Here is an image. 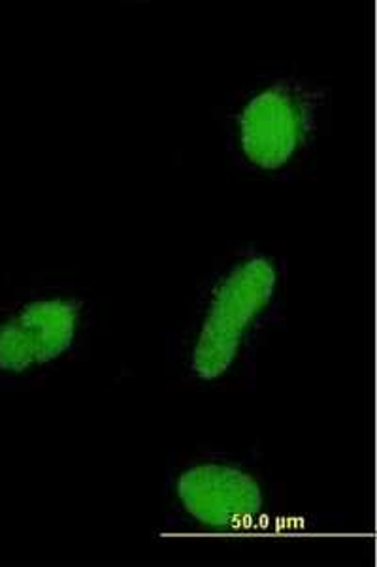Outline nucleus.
Returning a JSON list of instances; mask_svg holds the SVG:
<instances>
[{"label": "nucleus", "instance_id": "obj_3", "mask_svg": "<svg viewBox=\"0 0 377 567\" xmlns=\"http://www.w3.org/2000/svg\"><path fill=\"white\" fill-rule=\"evenodd\" d=\"M271 475L255 453L193 451L177 456L164 477L169 532L236 534L263 528L276 511Z\"/></svg>", "mask_w": 377, "mask_h": 567}, {"label": "nucleus", "instance_id": "obj_2", "mask_svg": "<svg viewBox=\"0 0 377 567\" xmlns=\"http://www.w3.org/2000/svg\"><path fill=\"white\" fill-rule=\"evenodd\" d=\"M330 112V87L296 72L261 74L238 89L221 117L226 152L245 174L282 179L317 150Z\"/></svg>", "mask_w": 377, "mask_h": 567}, {"label": "nucleus", "instance_id": "obj_4", "mask_svg": "<svg viewBox=\"0 0 377 567\" xmlns=\"http://www.w3.org/2000/svg\"><path fill=\"white\" fill-rule=\"evenodd\" d=\"M94 308L82 290L23 285L0 300V391L44 383L88 349Z\"/></svg>", "mask_w": 377, "mask_h": 567}, {"label": "nucleus", "instance_id": "obj_1", "mask_svg": "<svg viewBox=\"0 0 377 567\" xmlns=\"http://www.w3.org/2000/svg\"><path fill=\"white\" fill-rule=\"evenodd\" d=\"M287 265L264 247L245 246L215 260L202 279L182 328L170 341V360L193 385H242L283 321Z\"/></svg>", "mask_w": 377, "mask_h": 567}]
</instances>
